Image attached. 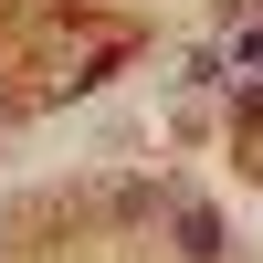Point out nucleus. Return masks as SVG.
I'll return each mask as SVG.
<instances>
[{
    "label": "nucleus",
    "mask_w": 263,
    "mask_h": 263,
    "mask_svg": "<svg viewBox=\"0 0 263 263\" xmlns=\"http://www.w3.org/2000/svg\"><path fill=\"white\" fill-rule=\"evenodd\" d=\"M179 253H190V263H211V253H221V221H211L200 200H179Z\"/></svg>",
    "instance_id": "1"
},
{
    "label": "nucleus",
    "mask_w": 263,
    "mask_h": 263,
    "mask_svg": "<svg viewBox=\"0 0 263 263\" xmlns=\"http://www.w3.org/2000/svg\"><path fill=\"white\" fill-rule=\"evenodd\" d=\"M242 126H263V95H242Z\"/></svg>",
    "instance_id": "2"
}]
</instances>
